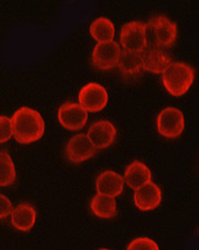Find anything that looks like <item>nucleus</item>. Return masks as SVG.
<instances>
[{"label": "nucleus", "instance_id": "obj_3", "mask_svg": "<svg viewBox=\"0 0 199 250\" xmlns=\"http://www.w3.org/2000/svg\"><path fill=\"white\" fill-rule=\"evenodd\" d=\"M147 46L158 48L171 47L178 39L177 23L166 16H156L146 24Z\"/></svg>", "mask_w": 199, "mask_h": 250}, {"label": "nucleus", "instance_id": "obj_14", "mask_svg": "<svg viewBox=\"0 0 199 250\" xmlns=\"http://www.w3.org/2000/svg\"><path fill=\"white\" fill-rule=\"evenodd\" d=\"M124 184L136 190L144 185L152 182V174L149 167L141 161H134L131 164H128L126 168L123 176Z\"/></svg>", "mask_w": 199, "mask_h": 250}, {"label": "nucleus", "instance_id": "obj_21", "mask_svg": "<svg viewBox=\"0 0 199 250\" xmlns=\"http://www.w3.org/2000/svg\"><path fill=\"white\" fill-rule=\"evenodd\" d=\"M12 138V128L10 117L0 115V143L8 142Z\"/></svg>", "mask_w": 199, "mask_h": 250}, {"label": "nucleus", "instance_id": "obj_22", "mask_svg": "<svg viewBox=\"0 0 199 250\" xmlns=\"http://www.w3.org/2000/svg\"><path fill=\"white\" fill-rule=\"evenodd\" d=\"M12 210L13 206L10 199L0 193V220L6 219L9 215H11Z\"/></svg>", "mask_w": 199, "mask_h": 250}, {"label": "nucleus", "instance_id": "obj_7", "mask_svg": "<svg viewBox=\"0 0 199 250\" xmlns=\"http://www.w3.org/2000/svg\"><path fill=\"white\" fill-rule=\"evenodd\" d=\"M121 48L114 41L98 43L92 49L91 62L99 70H111L118 66Z\"/></svg>", "mask_w": 199, "mask_h": 250}, {"label": "nucleus", "instance_id": "obj_13", "mask_svg": "<svg viewBox=\"0 0 199 250\" xmlns=\"http://www.w3.org/2000/svg\"><path fill=\"white\" fill-rule=\"evenodd\" d=\"M123 177L114 170H105L97 176L96 190L98 194L115 199L123 192Z\"/></svg>", "mask_w": 199, "mask_h": 250}, {"label": "nucleus", "instance_id": "obj_8", "mask_svg": "<svg viewBox=\"0 0 199 250\" xmlns=\"http://www.w3.org/2000/svg\"><path fill=\"white\" fill-rule=\"evenodd\" d=\"M89 115L77 103L66 102L59 107L58 120L63 128L71 131L81 130L85 127Z\"/></svg>", "mask_w": 199, "mask_h": 250}, {"label": "nucleus", "instance_id": "obj_11", "mask_svg": "<svg viewBox=\"0 0 199 250\" xmlns=\"http://www.w3.org/2000/svg\"><path fill=\"white\" fill-rule=\"evenodd\" d=\"M134 205L141 211H152L158 208L163 201V191L154 182L134 190Z\"/></svg>", "mask_w": 199, "mask_h": 250}, {"label": "nucleus", "instance_id": "obj_1", "mask_svg": "<svg viewBox=\"0 0 199 250\" xmlns=\"http://www.w3.org/2000/svg\"><path fill=\"white\" fill-rule=\"evenodd\" d=\"M10 119L12 137L21 145H31L43 137L45 122L37 110L23 106L16 110Z\"/></svg>", "mask_w": 199, "mask_h": 250}, {"label": "nucleus", "instance_id": "obj_12", "mask_svg": "<svg viewBox=\"0 0 199 250\" xmlns=\"http://www.w3.org/2000/svg\"><path fill=\"white\" fill-rule=\"evenodd\" d=\"M143 70L159 75L163 73L165 68L169 66L171 60L163 49L154 47V46H147L141 53Z\"/></svg>", "mask_w": 199, "mask_h": 250}, {"label": "nucleus", "instance_id": "obj_5", "mask_svg": "<svg viewBox=\"0 0 199 250\" xmlns=\"http://www.w3.org/2000/svg\"><path fill=\"white\" fill-rule=\"evenodd\" d=\"M109 94L99 83H87L78 93V105L86 113H98L108 104Z\"/></svg>", "mask_w": 199, "mask_h": 250}, {"label": "nucleus", "instance_id": "obj_23", "mask_svg": "<svg viewBox=\"0 0 199 250\" xmlns=\"http://www.w3.org/2000/svg\"><path fill=\"white\" fill-rule=\"evenodd\" d=\"M99 250H111V249H107V248H101V249H99Z\"/></svg>", "mask_w": 199, "mask_h": 250}, {"label": "nucleus", "instance_id": "obj_15", "mask_svg": "<svg viewBox=\"0 0 199 250\" xmlns=\"http://www.w3.org/2000/svg\"><path fill=\"white\" fill-rule=\"evenodd\" d=\"M36 210L30 203H20L11 212V224L20 231H29L34 228Z\"/></svg>", "mask_w": 199, "mask_h": 250}, {"label": "nucleus", "instance_id": "obj_2", "mask_svg": "<svg viewBox=\"0 0 199 250\" xmlns=\"http://www.w3.org/2000/svg\"><path fill=\"white\" fill-rule=\"evenodd\" d=\"M161 75L165 90L175 97L186 94L195 79V71L192 66L182 62H171Z\"/></svg>", "mask_w": 199, "mask_h": 250}, {"label": "nucleus", "instance_id": "obj_17", "mask_svg": "<svg viewBox=\"0 0 199 250\" xmlns=\"http://www.w3.org/2000/svg\"><path fill=\"white\" fill-rule=\"evenodd\" d=\"M90 34L97 43H106L113 41L115 35L114 24L110 19L105 17L97 18L90 25Z\"/></svg>", "mask_w": 199, "mask_h": 250}, {"label": "nucleus", "instance_id": "obj_20", "mask_svg": "<svg viewBox=\"0 0 199 250\" xmlns=\"http://www.w3.org/2000/svg\"><path fill=\"white\" fill-rule=\"evenodd\" d=\"M127 250H160L158 244L149 237H137L128 244Z\"/></svg>", "mask_w": 199, "mask_h": 250}, {"label": "nucleus", "instance_id": "obj_4", "mask_svg": "<svg viewBox=\"0 0 199 250\" xmlns=\"http://www.w3.org/2000/svg\"><path fill=\"white\" fill-rule=\"evenodd\" d=\"M183 113L177 107L168 106L157 116V130L166 139H177L184 131Z\"/></svg>", "mask_w": 199, "mask_h": 250}, {"label": "nucleus", "instance_id": "obj_6", "mask_svg": "<svg viewBox=\"0 0 199 250\" xmlns=\"http://www.w3.org/2000/svg\"><path fill=\"white\" fill-rule=\"evenodd\" d=\"M120 43L123 50L142 53L147 47L146 24L141 21H131L122 26Z\"/></svg>", "mask_w": 199, "mask_h": 250}, {"label": "nucleus", "instance_id": "obj_9", "mask_svg": "<svg viewBox=\"0 0 199 250\" xmlns=\"http://www.w3.org/2000/svg\"><path fill=\"white\" fill-rule=\"evenodd\" d=\"M118 130L109 120H98L89 128L86 136L96 150L107 149L115 141Z\"/></svg>", "mask_w": 199, "mask_h": 250}, {"label": "nucleus", "instance_id": "obj_10", "mask_svg": "<svg viewBox=\"0 0 199 250\" xmlns=\"http://www.w3.org/2000/svg\"><path fill=\"white\" fill-rule=\"evenodd\" d=\"M96 149L89 140L85 133H77L70 138L66 146V154L68 160L74 164L83 163L94 157Z\"/></svg>", "mask_w": 199, "mask_h": 250}, {"label": "nucleus", "instance_id": "obj_18", "mask_svg": "<svg viewBox=\"0 0 199 250\" xmlns=\"http://www.w3.org/2000/svg\"><path fill=\"white\" fill-rule=\"evenodd\" d=\"M117 67L123 76H137L143 70L141 53H132L127 52V50H121Z\"/></svg>", "mask_w": 199, "mask_h": 250}, {"label": "nucleus", "instance_id": "obj_19", "mask_svg": "<svg viewBox=\"0 0 199 250\" xmlns=\"http://www.w3.org/2000/svg\"><path fill=\"white\" fill-rule=\"evenodd\" d=\"M16 178V166L11 155L6 151H0V187L11 186Z\"/></svg>", "mask_w": 199, "mask_h": 250}, {"label": "nucleus", "instance_id": "obj_16", "mask_svg": "<svg viewBox=\"0 0 199 250\" xmlns=\"http://www.w3.org/2000/svg\"><path fill=\"white\" fill-rule=\"evenodd\" d=\"M90 207L94 215L99 219H112L118 213V205L115 199L103 196V194H95L91 198Z\"/></svg>", "mask_w": 199, "mask_h": 250}]
</instances>
